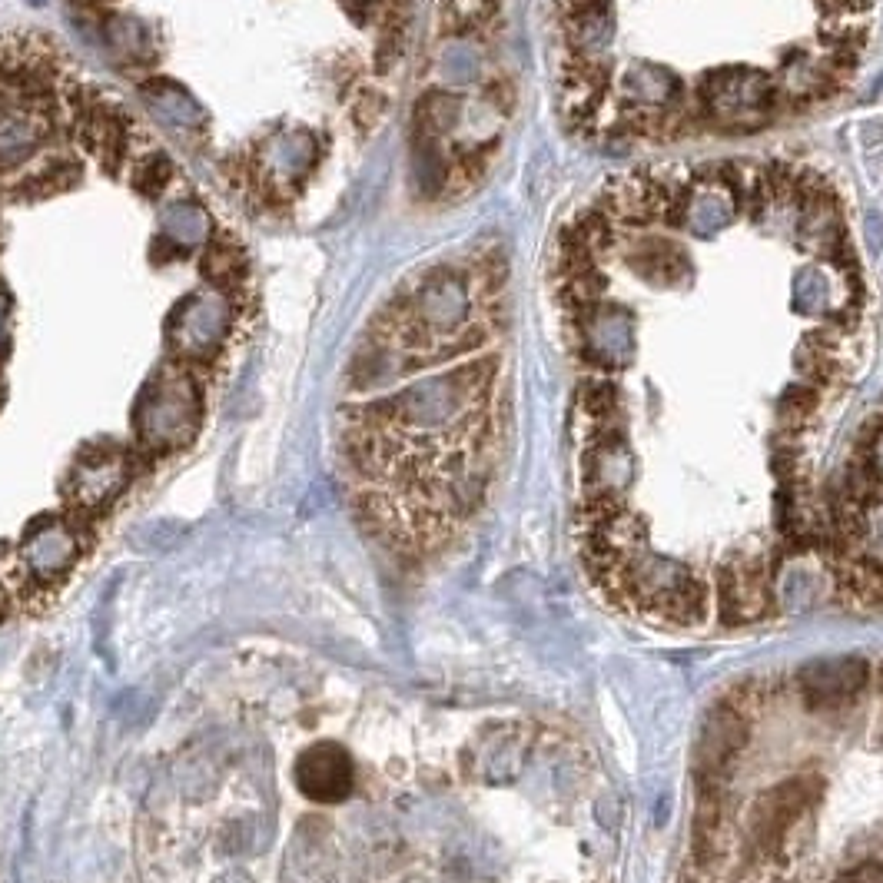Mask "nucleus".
<instances>
[{"instance_id": "3", "label": "nucleus", "mask_w": 883, "mask_h": 883, "mask_svg": "<svg viewBox=\"0 0 883 883\" xmlns=\"http://www.w3.org/2000/svg\"><path fill=\"white\" fill-rule=\"evenodd\" d=\"M200 425V392L186 372H163L137 402V435L150 452L180 449Z\"/></svg>"}, {"instance_id": "2", "label": "nucleus", "mask_w": 883, "mask_h": 883, "mask_svg": "<svg viewBox=\"0 0 883 883\" xmlns=\"http://www.w3.org/2000/svg\"><path fill=\"white\" fill-rule=\"evenodd\" d=\"M505 259L479 249L405 283L352 366L369 399L346 409L359 508L392 542L425 548L482 505L505 435Z\"/></svg>"}, {"instance_id": "10", "label": "nucleus", "mask_w": 883, "mask_h": 883, "mask_svg": "<svg viewBox=\"0 0 883 883\" xmlns=\"http://www.w3.org/2000/svg\"><path fill=\"white\" fill-rule=\"evenodd\" d=\"M837 883H883V864L880 860H860V864L844 870Z\"/></svg>"}, {"instance_id": "9", "label": "nucleus", "mask_w": 883, "mask_h": 883, "mask_svg": "<svg viewBox=\"0 0 883 883\" xmlns=\"http://www.w3.org/2000/svg\"><path fill=\"white\" fill-rule=\"evenodd\" d=\"M747 721L744 714L734 708V704H718V708L708 711V718L701 724V737H698V767L701 777H714V781H724L731 774V767L737 764V757L744 754L747 747Z\"/></svg>"}, {"instance_id": "5", "label": "nucleus", "mask_w": 883, "mask_h": 883, "mask_svg": "<svg viewBox=\"0 0 883 883\" xmlns=\"http://www.w3.org/2000/svg\"><path fill=\"white\" fill-rule=\"evenodd\" d=\"M820 781L817 777H787V781L767 787L754 801L751 810V840L761 854L774 857L781 850L787 830L797 824V817L817 801Z\"/></svg>"}, {"instance_id": "7", "label": "nucleus", "mask_w": 883, "mask_h": 883, "mask_svg": "<svg viewBox=\"0 0 883 883\" xmlns=\"http://www.w3.org/2000/svg\"><path fill=\"white\" fill-rule=\"evenodd\" d=\"M296 787L309 801L316 804H339L352 794L356 771H352V757L339 744H316L299 754L293 767Z\"/></svg>"}, {"instance_id": "1", "label": "nucleus", "mask_w": 883, "mask_h": 883, "mask_svg": "<svg viewBox=\"0 0 883 883\" xmlns=\"http://www.w3.org/2000/svg\"><path fill=\"white\" fill-rule=\"evenodd\" d=\"M877 0H552L565 127L605 143L754 137L854 87Z\"/></svg>"}, {"instance_id": "8", "label": "nucleus", "mask_w": 883, "mask_h": 883, "mask_svg": "<svg viewBox=\"0 0 883 883\" xmlns=\"http://www.w3.org/2000/svg\"><path fill=\"white\" fill-rule=\"evenodd\" d=\"M870 664L864 658H827L801 668V694L810 708H840L850 704L870 684Z\"/></svg>"}, {"instance_id": "4", "label": "nucleus", "mask_w": 883, "mask_h": 883, "mask_svg": "<svg viewBox=\"0 0 883 883\" xmlns=\"http://www.w3.org/2000/svg\"><path fill=\"white\" fill-rule=\"evenodd\" d=\"M83 528L74 518H44L27 532L17 548L14 568L27 588L57 585L80 562Z\"/></svg>"}, {"instance_id": "6", "label": "nucleus", "mask_w": 883, "mask_h": 883, "mask_svg": "<svg viewBox=\"0 0 883 883\" xmlns=\"http://www.w3.org/2000/svg\"><path fill=\"white\" fill-rule=\"evenodd\" d=\"M130 479V462L123 452H93L83 455L74 465L67 479V502L77 508L80 515H97L123 492V485Z\"/></svg>"}]
</instances>
